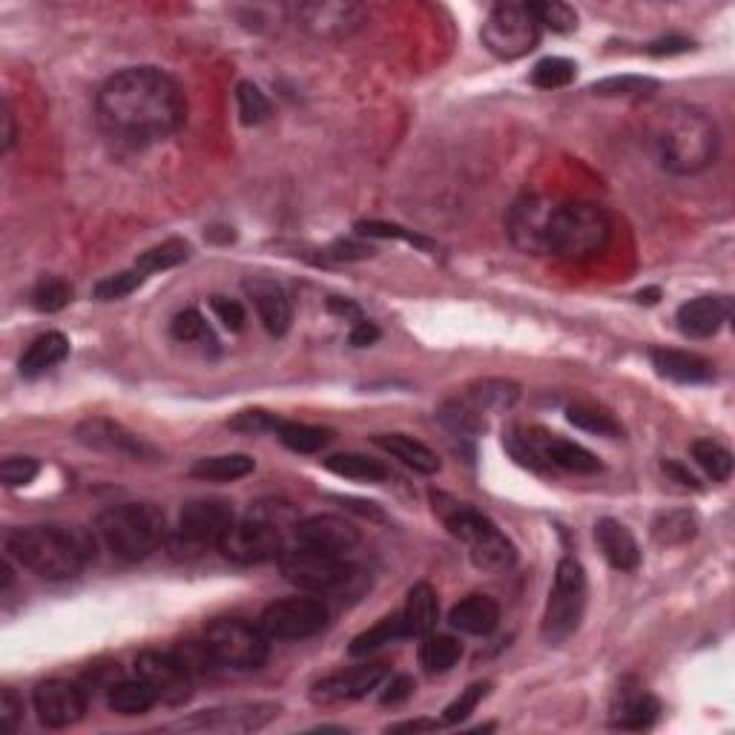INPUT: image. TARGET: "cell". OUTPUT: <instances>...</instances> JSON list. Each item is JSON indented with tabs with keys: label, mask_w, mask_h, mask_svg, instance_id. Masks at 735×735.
Listing matches in <instances>:
<instances>
[{
	"label": "cell",
	"mask_w": 735,
	"mask_h": 735,
	"mask_svg": "<svg viewBox=\"0 0 735 735\" xmlns=\"http://www.w3.org/2000/svg\"><path fill=\"white\" fill-rule=\"evenodd\" d=\"M436 420L443 422L445 429L452 431L457 436H466V440H474L485 431V414L471 403L469 396H454L448 403L440 405V411H436Z\"/></svg>",
	"instance_id": "obj_31"
},
{
	"label": "cell",
	"mask_w": 735,
	"mask_h": 735,
	"mask_svg": "<svg viewBox=\"0 0 735 735\" xmlns=\"http://www.w3.org/2000/svg\"><path fill=\"white\" fill-rule=\"evenodd\" d=\"M96 106L106 136L130 147L164 141L187 122L185 89L159 66H127L110 75Z\"/></svg>",
	"instance_id": "obj_1"
},
{
	"label": "cell",
	"mask_w": 735,
	"mask_h": 735,
	"mask_svg": "<svg viewBox=\"0 0 735 735\" xmlns=\"http://www.w3.org/2000/svg\"><path fill=\"white\" fill-rule=\"evenodd\" d=\"M24 719V701L12 687L0 689V727L3 733H15L17 724Z\"/></svg>",
	"instance_id": "obj_54"
},
{
	"label": "cell",
	"mask_w": 735,
	"mask_h": 735,
	"mask_svg": "<svg viewBox=\"0 0 735 735\" xmlns=\"http://www.w3.org/2000/svg\"><path fill=\"white\" fill-rule=\"evenodd\" d=\"M325 469L333 471L337 477L356 480V483H382L389 480V469L380 460H371L365 454H331L325 460Z\"/></svg>",
	"instance_id": "obj_36"
},
{
	"label": "cell",
	"mask_w": 735,
	"mask_h": 735,
	"mask_svg": "<svg viewBox=\"0 0 735 735\" xmlns=\"http://www.w3.org/2000/svg\"><path fill=\"white\" fill-rule=\"evenodd\" d=\"M211 305H213V314H216V319L225 325L227 331H233V333L242 331L244 319H248V316H244V307L239 305V302L227 300V296H213Z\"/></svg>",
	"instance_id": "obj_55"
},
{
	"label": "cell",
	"mask_w": 735,
	"mask_h": 735,
	"mask_svg": "<svg viewBox=\"0 0 735 735\" xmlns=\"http://www.w3.org/2000/svg\"><path fill=\"white\" fill-rule=\"evenodd\" d=\"M347 340L356 347H368L380 340V328L373 322H368V319H363V322H356L354 328H351V337H347Z\"/></svg>",
	"instance_id": "obj_59"
},
{
	"label": "cell",
	"mask_w": 735,
	"mask_h": 735,
	"mask_svg": "<svg viewBox=\"0 0 735 735\" xmlns=\"http://www.w3.org/2000/svg\"><path fill=\"white\" fill-rule=\"evenodd\" d=\"M730 314H733V305L727 296H698L679 307L675 322H679V331L689 340H710L727 325Z\"/></svg>",
	"instance_id": "obj_22"
},
{
	"label": "cell",
	"mask_w": 735,
	"mask_h": 735,
	"mask_svg": "<svg viewBox=\"0 0 735 735\" xmlns=\"http://www.w3.org/2000/svg\"><path fill=\"white\" fill-rule=\"evenodd\" d=\"M389 679V670L382 663H363V667H347V670L333 672L314 687L311 698L316 704H345L359 701L365 695H371Z\"/></svg>",
	"instance_id": "obj_21"
},
{
	"label": "cell",
	"mask_w": 735,
	"mask_h": 735,
	"mask_svg": "<svg viewBox=\"0 0 735 735\" xmlns=\"http://www.w3.org/2000/svg\"><path fill=\"white\" fill-rule=\"evenodd\" d=\"M66 354H69V340H66L61 331H47L41 333L38 340H33V345L26 347L21 363H17V371L26 380H35L47 373L49 368H55L58 363H64Z\"/></svg>",
	"instance_id": "obj_28"
},
{
	"label": "cell",
	"mask_w": 735,
	"mask_h": 735,
	"mask_svg": "<svg viewBox=\"0 0 735 735\" xmlns=\"http://www.w3.org/2000/svg\"><path fill=\"white\" fill-rule=\"evenodd\" d=\"M256 469V460L248 454H218V457H204L195 460L190 474L199 480H213V483H230V480H242Z\"/></svg>",
	"instance_id": "obj_35"
},
{
	"label": "cell",
	"mask_w": 735,
	"mask_h": 735,
	"mask_svg": "<svg viewBox=\"0 0 735 735\" xmlns=\"http://www.w3.org/2000/svg\"><path fill=\"white\" fill-rule=\"evenodd\" d=\"M233 523L236 511L227 500H190L178 511L176 529H170L167 543L176 558H199L202 552L218 549Z\"/></svg>",
	"instance_id": "obj_9"
},
{
	"label": "cell",
	"mask_w": 735,
	"mask_h": 735,
	"mask_svg": "<svg viewBox=\"0 0 735 735\" xmlns=\"http://www.w3.org/2000/svg\"><path fill=\"white\" fill-rule=\"evenodd\" d=\"M363 541V534L354 523H347L345 518L337 515H316L296 523L291 537V546H302V549L325 552V555H340L345 558L347 552H354Z\"/></svg>",
	"instance_id": "obj_20"
},
{
	"label": "cell",
	"mask_w": 735,
	"mask_h": 735,
	"mask_svg": "<svg viewBox=\"0 0 735 735\" xmlns=\"http://www.w3.org/2000/svg\"><path fill=\"white\" fill-rule=\"evenodd\" d=\"M190 259V244L181 242V239H167V242L155 244L150 251H144L136 259V267L141 274H162V270H170L178 267L181 262Z\"/></svg>",
	"instance_id": "obj_42"
},
{
	"label": "cell",
	"mask_w": 735,
	"mask_h": 735,
	"mask_svg": "<svg viewBox=\"0 0 735 735\" xmlns=\"http://www.w3.org/2000/svg\"><path fill=\"white\" fill-rule=\"evenodd\" d=\"M529 9L537 17V24L549 26L552 33H574L578 29V12H574L569 3H560V0H541V3H529Z\"/></svg>",
	"instance_id": "obj_46"
},
{
	"label": "cell",
	"mask_w": 735,
	"mask_h": 735,
	"mask_svg": "<svg viewBox=\"0 0 735 735\" xmlns=\"http://www.w3.org/2000/svg\"><path fill=\"white\" fill-rule=\"evenodd\" d=\"M35 712L41 719L43 727L49 730H64L73 727L84 719L87 712V693L73 681H43L35 687Z\"/></svg>",
	"instance_id": "obj_19"
},
{
	"label": "cell",
	"mask_w": 735,
	"mask_h": 735,
	"mask_svg": "<svg viewBox=\"0 0 735 735\" xmlns=\"http://www.w3.org/2000/svg\"><path fill=\"white\" fill-rule=\"evenodd\" d=\"M578 75V64L569 61V58H543L541 64L532 69V84L537 89H563L574 81Z\"/></svg>",
	"instance_id": "obj_44"
},
{
	"label": "cell",
	"mask_w": 735,
	"mask_h": 735,
	"mask_svg": "<svg viewBox=\"0 0 735 735\" xmlns=\"http://www.w3.org/2000/svg\"><path fill=\"white\" fill-rule=\"evenodd\" d=\"M440 727H445L443 721L420 719V721H403V724H394V727H389V733H431V730H440Z\"/></svg>",
	"instance_id": "obj_61"
},
{
	"label": "cell",
	"mask_w": 735,
	"mask_h": 735,
	"mask_svg": "<svg viewBox=\"0 0 735 735\" xmlns=\"http://www.w3.org/2000/svg\"><path fill=\"white\" fill-rule=\"evenodd\" d=\"M612 239V221L590 202L558 204L552 225L549 256L563 262H590L606 251Z\"/></svg>",
	"instance_id": "obj_7"
},
{
	"label": "cell",
	"mask_w": 735,
	"mask_h": 735,
	"mask_svg": "<svg viewBox=\"0 0 735 735\" xmlns=\"http://www.w3.org/2000/svg\"><path fill=\"white\" fill-rule=\"evenodd\" d=\"M365 21V7L347 0H311L296 7V26L314 41H345L363 29Z\"/></svg>",
	"instance_id": "obj_16"
},
{
	"label": "cell",
	"mask_w": 735,
	"mask_h": 735,
	"mask_svg": "<svg viewBox=\"0 0 735 735\" xmlns=\"http://www.w3.org/2000/svg\"><path fill=\"white\" fill-rule=\"evenodd\" d=\"M586 612V572L574 558H563L555 569L549 600L543 609L541 638L549 647H560L572 638Z\"/></svg>",
	"instance_id": "obj_8"
},
{
	"label": "cell",
	"mask_w": 735,
	"mask_h": 735,
	"mask_svg": "<svg viewBox=\"0 0 735 735\" xmlns=\"http://www.w3.org/2000/svg\"><path fill=\"white\" fill-rule=\"evenodd\" d=\"M279 715L276 704H233V707H216L202 710L167 724L170 733H199V735H239L256 733L267 727Z\"/></svg>",
	"instance_id": "obj_15"
},
{
	"label": "cell",
	"mask_w": 735,
	"mask_h": 735,
	"mask_svg": "<svg viewBox=\"0 0 735 735\" xmlns=\"http://www.w3.org/2000/svg\"><path fill=\"white\" fill-rule=\"evenodd\" d=\"M356 236H368V239H403L408 244H417V248H431L429 239L411 233L400 225H389V221H356Z\"/></svg>",
	"instance_id": "obj_51"
},
{
	"label": "cell",
	"mask_w": 735,
	"mask_h": 735,
	"mask_svg": "<svg viewBox=\"0 0 735 735\" xmlns=\"http://www.w3.org/2000/svg\"><path fill=\"white\" fill-rule=\"evenodd\" d=\"M420 644V663L429 672H448L454 663L460 661L462 644L454 635H440V632H429L422 635Z\"/></svg>",
	"instance_id": "obj_38"
},
{
	"label": "cell",
	"mask_w": 735,
	"mask_h": 735,
	"mask_svg": "<svg viewBox=\"0 0 735 735\" xmlns=\"http://www.w3.org/2000/svg\"><path fill=\"white\" fill-rule=\"evenodd\" d=\"M244 293L251 296L256 314H259V322L265 325V331L270 337H284L288 328H291V302H288V293L274 282V279H265V276H251L244 279Z\"/></svg>",
	"instance_id": "obj_23"
},
{
	"label": "cell",
	"mask_w": 735,
	"mask_h": 735,
	"mask_svg": "<svg viewBox=\"0 0 735 735\" xmlns=\"http://www.w3.org/2000/svg\"><path fill=\"white\" fill-rule=\"evenodd\" d=\"M652 368L663 380L679 382V385H698V382H710L715 377L712 363H707L704 356L672 351V347H655Z\"/></svg>",
	"instance_id": "obj_26"
},
{
	"label": "cell",
	"mask_w": 735,
	"mask_h": 735,
	"mask_svg": "<svg viewBox=\"0 0 735 735\" xmlns=\"http://www.w3.org/2000/svg\"><path fill=\"white\" fill-rule=\"evenodd\" d=\"M3 549L9 560H17L43 581H69L75 574H81L84 566L96 555V546L87 534L66 525L15 529L7 534Z\"/></svg>",
	"instance_id": "obj_3"
},
{
	"label": "cell",
	"mask_w": 735,
	"mask_h": 735,
	"mask_svg": "<svg viewBox=\"0 0 735 735\" xmlns=\"http://www.w3.org/2000/svg\"><path fill=\"white\" fill-rule=\"evenodd\" d=\"M328 307H331L333 314H340V316H351V319H354V325L356 322H363V314H359V307L356 305H351V302H342V300H331L328 302Z\"/></svg>",
	"instance_id": "obj_63"
},
{
	"label": "cell",
	"mask_w": 735,
	"mask_h": 735,
	"mask_svg": "<svg viewBox=\"0 0 735 735\" xmlns=\"http://www.w3.org/2000/svg\"><path fill=\"white\" fill-rule=\"evenodd\" d=\"M155 704H159V695L144 679L122 681L106 693V707L118 715H144L147 710H153Z\"/></svg>",
	"instance_id": "obj_32"
},
{
	"label": "cell",
	"mask_w": 735,
	"mask_h": 735,
	"mask_svg": "<svg viewBox=\"0 0 735 735\" xmlns=\"http://www.w3.org/2000/svg\"><path fill=\"white\" fill-rule=\"evenodd\" d=\"M144 282H147V274H141L138 267H132V270H118V274L101 279V282L92 288V296H96L98 302L127 300V296L136 293Z\"/></svg>",
	"instance_id": "obj_45"
},
{
	"label": "cell",
	"mask_w": 735,
	"mask_h": 735,
	"mask_svg": "<svg viewBox=\"0 0 735 735\" xmlns=\"http://www.w3.org/2000/svg\"><path fill=\"white\" fill-rule=\"evenodd\" d=\"M652 144L663 170L695 176L719 153V130L710 115L693 104H667L655 113Z\"/></svg>",
	"instance_id": "obj_2"
},
{
	"label": "cell",
	"mask_w": 735,
	"mask_h": 735,
	"mask_svg": "<svg viewBox=\"0 0 735 735\" xmlns=\"http://www.w3.org/2000/svg\"><path fill=\"white\" fill-rule=\"evenodd\" d=\"M373 443L380 445L382 452L391 454L394 460H400L403 466H408L417 474H436L440 471V457L431 452L429 445L420 443V440H414L408 434H377L373 436Z\"/></svg>",
	"instance_id": "obj_29"
},
{
	"label": "cell",
	"mask_w": 735,
	"mask_h": 735,
	"mask_svg": "<svg viewBox=\"0 0 735 735\" xmlns=\"http://www.w3.org/2000/svg\"><path fill=\"white\" fill-rule=\"evenodd\" d=\"M136 675L155 689L159 701L181 707L193 695V670L178 652L147 649L136 658Z\"/></svg>",
	"instance_id": "obj_17"
},
{
	"label": "cell",
	"mask_w": 735,
	"mask_h": 735,
	"mask_svg": "<svg viewBox=\"0 0 735 735\" xmlns=\"http://www.w3.org/2000/svg\"><path fill=\"white\" fill-rule=\"evenodd\" d=\"M595 541H598L600 555L606 558V563L618 569V572H632L638 569L641 563V549L638 541L632 537V532L621 520L604 518L595 523Z\"/></svg>",
	"instance_id": "obj_25"
},
{
	"label": "cell",
	"mask_w": 735,
	"mask_h": 735,
	"mask_svg": "<svg viewBox=\"0 0 735 735\" xmlns=\"http://www.w3.org/2000/svg\"><path fill=\"white\" fill-rule=\"evenodd\" d=\"M566 420L572 422L574 429L590 431V434H598V436H609V440L623 434V429L614 422L612 414L600 411L598 405H590V403L569 405V408H566Z\"/></svg>",
	"instance_id": "obj_41"
},
{
	"label": "cell",
	"mask_w": 735,
	"mask_h": 735,
	"mask_svg": "<svg viewBox=\"0 0 735 735\" xmlns=\"http://www.w3.org/2000/svg\"><path fill=\"white\" fill-rule=\"evenodd\" d=\"M173 337L178 342H211V345H216L211 325H207V319L195 307H187V311H181L173 319Z\"/></svg>",
	"instance_id": "obj_50"
},
{
	"label": "cell",
	"mask_w": 735,
	"mask_h": 735,
	"mask_svg": "<svg viewBox=\"0 0 735 735\" xmlns=\"http://www.w3.org/2000/svg\"><path fill=\"white\" fill-rule=\"evenodd\" d=\"M15 138H17L15 113H12V104L3 101V113H0V150L9 153V150L15 147Z\"/></svg>",
	"instance_id": "obj_58"
},
{
	"label": "cell",
	"mask_w": 735,
	"mask_h": 735,
	"mask_svg": "<svg viewBox=\"0 0 735 735\" xmlns=\"http://www.w3.org/2000/svg\"><path fill=\"white\" fill-rule=\"evenodd\" d=\"M555 216L558 202L541 193H525L506 213V236L525 256H549Z\"/></svg>",
	"instance_id": "obj_13"
},
{
	"label": "cell",
	"mask_w": 735,
	"mask_h": 735,
	"mask_svg": "<svg viewBox=\"0 0 735 735\" xmlns=\"http://www.w3.org/2000/svg\"><path fill=\"white\" fill-rule=\"evenodd\" d=\"M489 689H492V684H489V681H480V684H471V687L462 689V693L457 695V698H454V701L443 710L445 727H452V724H460V721L469 719L471 712L480 707V701H483L485 695H489Z\"/></svg>",
	"instance_id": "obj_49"
},
{
	"label": "cell",
	"mask_w": 735,
	"mask_h": 735,
	"mask_svg": "<svg viewBox=\"0 0 735 735\" xmlns=\"http://www.w3.org/2000/svg\"><path fill=\"white\" fill-rule=\"evenodd\" d=\"M276 420H279V417L262 411V408H248V411L236 414L233 420L227 422V426H230L233 431H242V434H265V431L274 434Z\"/></svg>",
	"instance_id": "obj_53"
},
{
	"label": "cell",
	"mask_w": 735,
	"mask_h": 735,
	"mask_svg": "<svg viewBox=\"0 0 735 735\" xmlns=\"http://www.w3.org/2000/svg\"><path fill=\"white\" fill-rule=\"evenodd\" d=\"M687 49H693V41H687V38H661V41L649 43V55H679V52H687Z\"/></svg>",
	"instance_id": "obj_60"
},
{
	"label": "cell",
	"mask_w": 735,
	"mask_h": 735,
	"mask_svg": "<svg viewBox=\"0 0 735 735\" xmlns=\"http://www.w3.org/2000/svg\"><path fill=\"white\" fill-rule=\"evenodd\" d=\"M96 532L118 560L138 563L167 543V520L150 503H118L98 515Z\"/></svg>",
	"instance_id": "obj_5"
},
{
	"label": "cell",
	"mask_w": 735,
	"mask_h": 735,
	"mask_svg": "<svg viewBox=\"0 0 735 735\" xmlns=\"http://www.w3.org/2000/svg\"><path fill=\"white\" fill-rule=\"evenodd\" d=\"M274 434L279 436V443L284 448H291L296 454H316L322 452L325 445L333 440L331 429H322V426H307V422H293V420H276Z\"/></svg>",
	"instance_id": "obj_33"
},
{
	"label": "cell",
	"mask_w": 735,
	"mask_h": 735,
	"mask_svg": "<svg viewBox=\"0 0 735 735\" xmlns=\"http://www.w3.org/2000/svg\"><path fill=\"white\" fill-rule=\"evenodd\" d=\"M29 302H33L35 311H41V314L64 311V307L73 302V284L64 282V279H43V282L35 284Z\"/></svg>",
	"instance_id": "obj_47"
},
{
	"label": "cell",
	"mask_w": 735,
	"mask_h": 735,
	"mask_svg": "<svg viewBox=\"0 0 735 735\" xmlns=\"http://www.w3.org/2000/svg\"><path fill=\"white\" fill-rule=\"evenodd\" d=\"M661 712V704L652 693L641 687V684H621L614 693L612 712H609V724L618 730H647L652 727L655 719Z\"/></svg>",
	"instance_id": "obj_24"
},
{
	"label": "cell",
	"mask_w": 735,
	"mask_h": 735,
	"mask_svg": "<svg viewBox=\"0 0 735 735\" xmlns=\"http://www.w3.org/2000/svg\"><path fill=\"white\" fill-rule=\"evenodd\" d=\"M41 466L33 457H7L0 462V480L7 489H21V485H29L38 477Z\"/></svg>",
	"instance_id": "obj_52"
},
{
	"label": "cell",
	"mask_w": 735,
	"mask_h": 735,
	"mask_svg": "<svg viewBox=\"0 0 735 735\" xmlns=\"http://www.w3.org/2000/svg\"><path fill=\"white\" fill-rule=\"evenodd\" d=\"M689 454H693V460L698 462V469L704 474L710 477L712 483H724L733 474V454L719 445L715 440H695L689 445Z\"/></svg>",
	"instance_id": "obj_39"
},
{
	"label": "cell",
	"mask_w": 735,
	"mask_h": 735,
	"mask_svg": "<svg viewBox=\"0 0 735 735\" xmlns=\"http://www.w3.org/2000/svg\"><path fill=\"white\" fill-rule=\"evenodd\" d=\"M658 89L655 78H644V75H612L604 78L592 87V92L600 98H647Z\"/></svg>",
	"instance_id": "obj_43"
},
{
	"label": "cell",
	"mask_w": 735,
	"mask_h": 735,
	"mask_svg": "<svg viewBox=\"0 0 735 735\" xmlns=\"http://www.w3.org/2000/svg\"><path fill=\"white\" fill-rule=\"evenodd\" d=\"M300 515L291 503L259 500L253 503L242 520L230 525L218 552L239 566H259L267 560H279L291 546L293 529Z\"/></svg>",
	"instance_id": "obj_4"
},
{
	"label": "cell",
	"mask_w": 735,
	"mask_h": 735,
	"mask_svg": "<svg viewBox=\"0 0 735 735\" xmlns=\"http://www.w3.org/2000/svg\"><path fill=\"white\" fill-rule=\"evenodd\" d=\"M414 689H417L414 679H408V675H391V681L385 684V693H382L380 701L382 704H403V701H408V698H411Z\"/></svg>",
	"instance_id": "obj_57"
},
{
	"label": "cell",
	"mask_w": 735,
	"mask_h": 735,
	"mask_svg": "<svg viewBox=\"0 0 735 735\" xmlns=\"http://www.w3.org/2000/svg\"><path fill=\"white\" fill-rule=\"evenodd\" d=\"M284 581L293 583L302 592H316V595H333V592L347 590V583L354 581L359 569L347 563L340 555H325V552L302 549V546H288L279 558Z\"/></svg>",
	"instance_id": "obj_11"
},
{
	"label": "cell",
	"mask_w": 735,
	"mask_h": 735,
	"mask_svg": "<svg viewBox=\"0 0 735 735\" xmlns=\"http://www.w3.org/2000/svg\"><path fill=\"white\" fill-rule=\"evenodd\" d=\"M658 296H661V291H658V288H649V291H641L638 293V302H647V305H655V302H658Z\"/></svg>",
	"instance_id": "obj_64"
},
{
	"label": "cell",
	"mask_w": 735,
	"mask_h": 735,
	"mask_svg": "<svg viewBox=\"0 0 735 735\" xmlns=\"http://www.w3.org/2000/svg\"><path fill=\"white\" fill-rule=\"evenodd\" d=\"M236 101H239V115L244 124H262L270 118V101L256 84L242 81L236 87Z\"/></svg>",
	"instance_id": "obj_48"
},
{
	"label": "cell",
	"mask_w": 735,
	"mask_h": 735,
	"mask_svg": "<svg viewBox=\"0 0 735 735\" xmlns=\"http://www.w3.org/2000/svg\"><path fill=\"white\" fill-rule=\"evenodd\" d=\"M403 638H408L403 614H394V618H385V621H380L377 626H371V630L359 632V635L351 641V655L359 658V655H368L373 652V649L389 647V644H396V641Z\"/></svg>",
	"instance_id": "obj_40"
},
{
	"label": "cell",
	"mask_w": 735,
	"mask_h": 735,
	"mask_svg": "<svg viewBox=\"0 0 735 735\" xmlns=\"http://www.w3.org/2000/svg\"><path fill=\"white\" fill-rule=\"evenodd\" d=\"M204 649L211 661L221 670L251 672L262 670L270 658V641L259 630V623L242 621V618H218L204 630Z\"/></svg>",
	"instance_id": "obj_10"
},
{
	"label": "cell",
	"mask_w": 735,
	"mask_h": 735,
	"mask_svg": "<svg viewBox=\"0 0 735 735\" xmlns=\"http://www.w3.org/2000/svg\"><path fill=\"white\" fill-rule=\"evenodd\" d=\"M663 471H667V474L675 477V480H679L681 485H689V489H698V480H695V477L689 474V471L684 469V466H679V462H675V460H667V462H663Z\"/></svg>",
	"instance_id": "obj_62"
},
{
	"label": "cell",
	"mask_w": 735,
	"mask_h": 735,
	"mask_svg": "<svg viewBox=\"0 0 735 735\" xmlns=\"http://www.w3.org/2000/svg\"><path fill=\"white\" fill-rule=\"evenodd\" d=\"M500 623V606L489 595H469L460 604L452 606L448 612V626L462 635H492Z\"/></svg>",
	"instance_id": "obj_27"
},
{
	"label": "cell",
	"mask_w": 735,
	"mask_h": 735,
	"mask_svg": "<svg viewBox=\"0 0 735 735\" xmlns=\"http://www.w3.org/2000/svg\"><path fill=\"white\" fill-rule=\"evenodd\" d=\"M466 396L483 414L509 411L511 405L520 400V385L511 380H480L466 391Z\"/></svg>",
	"instance_id": "obj_37"
},
{
	"label": "cell",
	"mask_w": 735,
	"mask_h": 735,
	"mask_svg": "<svg viewBox=\"0 0 735 735\" xmlns=\"http://www.w3.org/2000/svg\"><path fill=\"white\" fill-rule=\"evenodd\" d=\"M698 532V518L689 509H672L661 511L649 525V534L658 546H684Z\"/></svg>",
	"instance_id": "obj_34"
},
{
	"label": "cell",
	"mask_w": 735,
	"mask_h": 735,
	"mask_svg": "<svg viewBox=\"0 0 735 735\" xmlns=\"http://www.w3.org/2000/svg\"><path fill=\"white\" fill-rule=\"evenodd\" d=\"M328 256L337 262H359V259H368V256H373V248H368V244L363 242H333L331 248H328Z\"/></svg>",
	"instance_id": "obj_56"
},
{
	"label": "cell",
	"mask_w": 735,
	"mask_h": 735,
	"mask_svg": "<svg viewBox=\"0 0 735 735\" xmlns=\"http://www.w3.org/2000/svg\"><path fill=\"white\" fill-rule=\"evenodd\" d=\"M483 47L503 61H518L541 43V24L529 3H497L480 29Z\"/></svg>",
	"instance_id": "obj_12"
},
{
	"label": "cell",
	"mask_w": 735,
	"mask_h": 735,
	"mask_svg": "<svg viewBox=\"0 0 735 735\" xmlns=\"http://www.w3.org/2000/svg\"><path fill=\"white\" fill-rule=\"evenodd\" d=\"M331 612L319 598H282L265 606L259 614V630L267 641H305L328 626Z\"/></svg>",
	"instance_id": "obj_14"
},
{
	"label": "cell",
	"mask_w": 735,
	"mask_h": 735,
	"mask_svg": "<svg viewBox=\"0 0 735 735\" xmlns=\"http://www.w3.org/2000/svg\"><path fill=\"white\" fill-rule=\"evenodd\" d=\"M436 618H440V600H436L434 586L431 583H414L403 612L408 638H422V635L434 632Z\"/></svg>",
	"instance_id": "obj_30"
},
{
	"label": "cell",
	"mask_w": 735,
	"mask_h": 735,
	"mask_svg": "<svg viewBox=\"0 0 735 735\" xmlns=\"http://www.w3.org/2000/svg\"><path fill=\"white\" fill-rule=\"evenodd\" d=\"M434 511H440L445 529L469 549V558L477 569L509 572L511 566L518 563V546L497 529L492 518H485L483 511L457 500H452L448 506L434 503Z\"/></svg>",
	"instance_id": "obj_6"
},
{
	"label": "cell",
	"mask_w": 735,
	"mask_h": 735,
	"mask_svg": "<svg viewBox=\"0 0 735 735\" xmlns=\"http://www.w3.org/2000/svg\"><path fill=\"white\" fill-rule=\"evenodd\" d=\"M75 440L92 452L110 454V457H127V460H155L159 457V452L147 440L124 429L122 422L106 420V417L78 422Z\"/></svg>",
	"instance_id": "obj_18"
}]
</instances>
